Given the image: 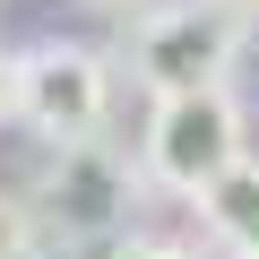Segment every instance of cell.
Instances as JSON below:
<instances>
[{"instance_id":"8","label":"cell","mask_w":259,"mask_h":259,"mask_svg":"<svg viewBox=\"0 0 259 259\" xmlns=\"http://www.w3.org/2000/svg\"><path fill=\"white\" fill-rule=\"evenodd\" d=\"M0 121H18V52H0Z\"/></svg>"},{"instance_id":"4","label":"cell","mask_w":259,"mask_h":259,"mask_svg":"<svg viewBox=\"0 0 259 259\" xmlns=\"http://www.w3.org/2000/svg\"><path fill=\"white\" fill-rule=\"evenodd\" d=\"M130 190H139V173H130L104 139H78V147H52L44 182H35V225L61 233V242H112L130 225Z\"/></svg>"},{"instance_id":"7","label":"cell","mask_w":259,"mask_h":259,"mask_svg":"<svg viewBox=\"0 0 259 259\" xmlns=\"http://www.w3.org/2000/svg\"><path fill=\"white\" fill-rule=\"evenodd\" d=\"M112 259H199L190 242H164V233H147V242H121Z\"/></svg>"},{"instance_id":"11","label":"cell","mask_w":259,"mask_h":259,"mask_svg":"<svg viewBox=\"0 0 259 259\" xmlns=\"http://www.w3.org/2000/svg\"><path fill=\"white\" fill-rule=\"evenodd\" d=\"M250 259H259V250H250Z\"/></svg>"},{"instance_id":"10","label":"cell","mask_w":259,"mask_h":259,"mask_svg":"<svg viewBox=\"0 0 259 259\" xmlns=\"http://www.w3.org/2000/svg\"><path fill=\"white\" fill-rule=\"evenodd\" d=\"M87 9H130V0H87Z\"/></svg>"},{"instance_id":"3","label":"cell","mask_w":259,"mask_h":259,"mask_svg":"<svg viewBox=\"0 0 259 259\" xmlns=\"http://www.w3.org/2000/svg\"><path fill=\"white\" fill-rule=\"evenodd\" d=\"M104 112H112V61L95 44H35V52H18V121H35L52 147L104 139Z\"/></svg>"},{"instance_id":"6","label":"cell","mask_w":259,"mask_h":259,"mask_svg":"<svg viewBox=\"0 0 259 259\" xmlns=\"http://www.w3.org/2000/svg\"><path fill=\"white\" fill-rule=\"evenodd\" d=\"M0 259H44V225H35V207L9 199V190H0Z\"/></svg>"},{"instance_id":"5","label":"cell","mask_w":259,"mask_h":259,"mask_svg":"<svg viewBox=\"0 0 259 259\" xmlns=\"http://www.w3.org/2000/svg\"><path fill=\"white\" fill-rule=\"evenodd\" d=\"M199 216H207V233L225 242V250H259V156H233L207 190H199Z\"/></svg>"},{"instance_id":"2","label":"cell","mask_w":259,"mask_h":259,"mask_svg":"<svg viewBox=\"0 0 259 259\" xmlns=\"http://www.w3.org/2000/svg\"><path fill=\"white\" fill-rule=\"evenodd\" d=\"M242 147V104L233 87H199V95H156V121H147V182L173 190V199H199Z\"/></svg>"},{"instance_id":"1","label":"cell","mask_w":259,"mask_h":259,"mask_svg":"<svg viewBox=\"0 0 259 259\" xmlns=\"http://www.w3.org/2000/svg\"><path fill=\"white\" fill-rule=\"evenodd\" d=\"M233 52H242V18L225 0H164L130 26V78L147 95H199V87H225L233 78Z\"/></svg>"},{"instance_id":"9","label":"cell","mask_w":259,"mask_h":259,"mask_svg":"<svg viewBox=\"0 0 259 259\" xmlns=\"http://www.w3.org/2000/svg\"><path fill=\"white\" fill-rule=\"evenodd\" d=\"M225 9H233V18H259V0H225Z\"/></svg>"}]
</instances>
